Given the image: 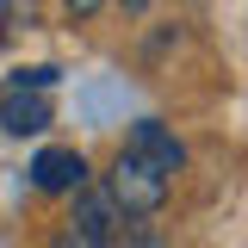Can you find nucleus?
<instances>
[{"label": "nucleus", "instance_id": "8", "mask_svg": "<svg viewBox=\"0 0 248 248\" xmlns=\"http://www.w3.org/2000/svg\"><path fill=\"white\" fill-rule=\"evenodd\" d=\"M50 248H99V242H93V236H81V230L68 223V230H56V236H50Z\"/></svg>", "mask_w": 248, "mask_h": 248}, {"label": "nucleus", "instance_id": "3", "mask_svg": "<svg viewBox=\"0 0 248 248\" xmlns=\"http://www.w3.org/2000/svg\"><path fill=\"white\" fill-rule=\"evenodd\" d=\"M124 149L130 155H143L149 168H161L168 180L186 168V149H180V137L168 130V124H155V118H143V124H130V137H124Z\"/></svg>", "mask_w": 248, "mask_h": 248}, {"label": "nucleus", "instance_id": "10", "mask_svg": "<svg viewBox=\"0 0 248 248\" xmlns=\"http://www.w3.org/2000/svg\"><path fill=\"white\" fill-rule=\"evenodd\" d=\"M99 6H106V0H62V13H68V19H93Z\"/></svg>", "mask_w": 248, "mask_h": 248}, {"label": "nucleus", "instance_id": "4", "mask_svg": "<svg viewBox=\"0 0 248 248\" xmlns=\"http://www.w3.org/2000/svg\"><path fill=\"white\" fill-rule=\"evenodd\" d=\"M50 118H56V112H50V99L37 87H6L0 93V124H6L13 137H37V130H50Z\"/></svg>", "mask_w": 248, "mask_h": 248}, {"label": "nucleus", "instance_id": "7", "mask_svg": "<svg viewBox=\"0 0 248 248\" xmlns=\"http://www.w3.org/2000/svg\"><path fill=\"white\" fill-rule=\"evenodd\" d=\"M13 87H37V93H50V87H56V68H13Z\"/></svg>", "mask_w": 248, "mask_h": 248}, {"label": "nucleus", "instance_id": "5", "mask_svg": "<svg viewBox=\"0 0 248 248\" xmlns=\"http://www.w3.org/2000/svg\"><path fill=\"white\" fill-rule=\"evenodd\" d=\"M31 186H37V192H81V186H87L81 149H44L31 161Z\"/></svg>", "mask_w": 248, "mask_h": 248}, {"label": "nucleus", "instance_id": "2", "mask_svg": "<svg viewBox=\"0 0 248 248\" xmlns=\"http://www.w3.org/2000/svg\"><path fill=\"white\" fill-rule=\"evenodd\" d=\"M68 223H75L81 236H93L99 248H112V242H118V230H124V211L112 205V192H106V186H81V192H75V217H68Z\"/></svg>", "mask_w": 248, "mask_h": 248}, {"label": "nucleus", "instance_id": "9", "mask_svg": "<svg viewBox=\"0 0 248 248\" xmlns=\"http://www.w3.org/2000/svg\"><path fill=\"white\" fill-rule=\"evenodd\" d=\"M19 19H25V25L37 19V0H6V25H19Z\"/></svg>", "mask_w": 248, "mask_h": 248}, {"label": "nucleus", "instance_id": "1", "mask_svg": "<svg viewBox=\"0 0 248 248\" xmlns=\"http://www.w3.org/2000/svg\"><path fill=\"white\" fill-rule=\"evenodd\" d=\"M168 174L161 168H149L143 155L118 149V161H112V174H106V192H112V205H118L124 217H155L161 205H168Z\"/></svg>", "mask_w": 248, "mask_h": 248}, {"label": "nucleus", "instance_id": "6", "mask_svg": "<svg viewBox=\"0 0 248 248\" xmlns=\"http://www.w3.org/2000/svg\"><path fill=\"white\" fill-rule=\"evenodd\" d=\"M112 248H161V236H155L149 223H124V230H118V242H112Z\"/></svg>", "mask_w": 248, "mask_h": 248}]
</instances>
